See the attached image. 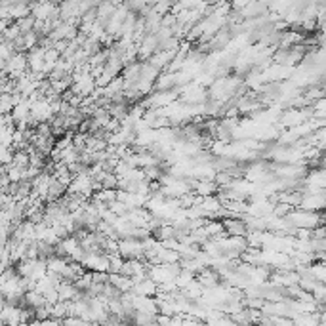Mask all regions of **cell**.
Segmentation results:
<instances>
[{"label":"cell","mask_w":326,"mask_h":326,"mask_svg":"<svg viewBox=\"0 0 326 326\" xmlns=\"http://www.w3.org/2000/svg\"><path fill=\"white\" fill-rule=\"evenodd\" d=\"M223 225H225L227 237H246L248 235L244 218H227V220H223Z\"/></svg>","instance_id":"cell-1"},{"label":"cell","mask_w":326,"mask_h":326,"mask_svg":"<svg viewBox=\"0 0 326 326\" xmlns=\"http://www.w3.org/2000/svg\"><path fill=\"white\" fill-rule=\"evenodd\" d=\"M132 292H134L135 296H141V297H156V294H158V284L154 280H151V278H145L139 284H135Z\"/></svg>","instance_id":"cell-2"},{"label":"cell","mask_w":326,"mask_h":326,"mask_svg":"<svg viewBox=\"0 0 326 326\" xmlns=\"http://www.w3.org/2000/svg\"><path fill=\"white\" fill-rule=\"evenodd\" d=\"M109 284H113V286H115L118 292H122V294L134 290V280L130 277H124V275H111Z\"/></svg>","instance_id":"cell-3"},{"label":"cell","mask_w":326,"mask_h":326,"mask_svg":"<svg viewBox=\"0 0 326 326\" xmlns=\"http://www.w3.org/2000/svg\"><path fill=\"white\" fill-rule=\"evenodd\" d=\"M25 303H27V307H31V309H40V307H44L46 303H48V299L42 296L40 292H37V290H33V292H27L25 294Z\"/></svg>","instance_id":"cell-4"},{"label":"cell","mask_w":326,"mask_h":326,"mask_svg":"<svg viewBox=\"0 0 326 326\" xmlns=\"http://www.w3.org/2000/svg\"><path fill=\"white\" fill-rule=\"evenodd\" d=\"M202 290H204V288H202V284L199 282V280H197V278H195L191 284H187V286L183 288L182 292L187 297H189L191 301H199V297L202 296Z\"/></svg>","instance_id":"cell-5"},{"label":"cell","mask_w":326,"mask_h":326,"mask_svg":"<svg viewBox=\"0 0 326 326\" xmlns=\"http://www.w3.org/2000/svg\"><path fill=\"white\" fill-rule=\"evenodd\" d=\"M40 326H63V322H61V320H56V318H48V320L40 322Z\"/></svg>","instance_id":"cell-6"}]
</instances>
